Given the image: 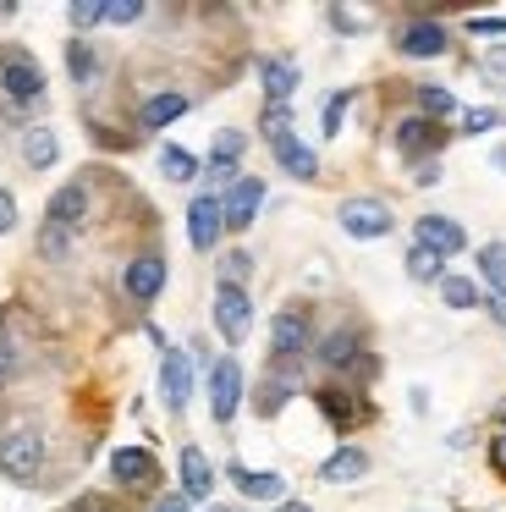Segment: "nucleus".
<instances>
[{
    "label": "nucleus",
    "instance_id": "c03bdc74",
    "mask_svg": "<svg viewBox=\"0 0 506 512\" xmlns=\"http://www.w3.org/2000/svg\"><path fill=\"white\" fill-rule=\"evenodd\" d=\"M330 28H341V34H363V17H352V12H330Z\"/></svg>",
    "mask_w": 506,
    "mask_h": 512
},
{
    "label": "nucleus",
    "instance_id": "423d86ee",
    "mask_svg": "<svg viewBox=\"0 0 506 512\" xmlns=\"http://www.w3.org/2000/svg\"><path fill=\"white\" fill-rule=\"evenodd\" d=\"M215 331L226 347H242L253 331V298L248 287H215Z\"/></svg>",
    "mask_w": 506,
    "mask_h": 512
},
{
    "label": "nucleus",
    "instance_id": "bb28decb",
    "mask_svg": "<svg viewBox=\"0 0 506 512\" xmlns=\"http://www.w3.org/2000/svg\"><path fill=\"white\" fill-rule=\"evenodd\" d=\"M198 171H204V160L187 155L182 144H165V149H160V177H165V182H198Z\"/></svg>",
    "mask_w": 506,
    "mask_h": 512
},
{
    "label": "nucleus",
    "instance_id": "ea45409f",
    "mask_svg": "<svg viewBox=\"0 0 506 512\" xmlns=\"http://www.w3.org/2000/svg\"><path fill=\"white\" fill-rule=\"evenodd\" d=\"M17 375V342H11V325L0 320V386Z\"/></svg>",
    "mask_w": 506,
    "mask_h": 512
},
{
    "label": "nucleus",
    "instance_id": "a18cd8bd",
    "mask_svg": "<svg viewBox=\"0 0 506 512\" xmlns=\"http://www.w3.org/2000/svg\"><path fill=\"white\" fill-rule=\"evenodd\" d=\"M490 468H495V474L506 479V430H501V435H495V441H490Z\"/></svg>",
    "mask_w": 506,
    "mask_h": 512
},
{
    "label": "nucleus",
    "instance_id": "2eb2a0df",
    "mask_svg": "<svg viewBox=\"0 0 506 512\" xmlns=\"http://www.w3.org/2000/svg\"><path fill=\"white\" fill-rule=\"evenodd\" d=\"M220 232H226V210H220V193H198L193 210H187V243H193L198 254H209V248L220 243Z\"/></svg>",
    "mask_w": 506,
    "mask_h": 512
},
{
    "label": "nucleus",
    "instance_id": "4be33fe9",
    "mask_svg": "<svg viewBox=\"0 0 506 512\" xmlns=\"http://www.w3.org/2000/svg\"><path fill=\"white\" fill-rule=\"evenodd\" d=\"M259 83H264V105H292V94H297V61L264 56L259 61Z\"/></svg>",
    "mask_w": 506,
    "mask_h": 512
},
{
    "label": "nucleus",
    "instance_id": "473e14b6",
    "mask_svg": "<svg viewBox=\"0 0 506 512\" xmlns=\"http://www.w3.org/2000/svg\"><path fill=\"white\" fill-rule=\"evenodd\" d=\"M259 127H264V138H270V149L281 144V138H292V105H264Z\"/></svg>",
    "mask_w": 506,
    "mask_h": 512
},
{
    "label": "nucleus",
    "instance_id": "e433bc0d",
    "mask_svg": "<svg viewBox=\"0 0 506 512\" xmlns=\"http://www.w3.org/2000/svg\"><path fill=\"white\" fill-rule=\"evenodd\" d=\"M248 276H253V259L242 254V248H231V254L220 259V287H242Z\"/></svg>",
    "mask_w": 506,
    "mask_h": 512
},
{
    "label": "nucleus",
    "instance_id": "de8ad7c7",
    "mask_svg": "<svg viewBox=\"0 0 506 512\" xmlns=\"http://www.w3.org/2000/svg\"><path fill=\"white\" fill-rule=\"evenodd\" d=\"M275 512H314V507H308V501H281Z\"/></svg>",
    "mask_w": 506,
    "mask_h": 512
},
{
    "label": "nucleus",
    "instance_id": "6e6552de",
    "mask_svg": "<svg viewBox=\"0 0 506 512\" xmlns=\"http://www.w3.org/2000/svg\"><path fill=\"white\" fill-rule=\"evenodd\" d=\"M88 215H94V193H88L83 177H72L66 188H55V199L44 204V221L61 226V232H72V237L88 226Z\"/></svg>",
    "mask_w": 506,
    "mask_h": 512
},
{
    "label": "nucleus",
    "instance_id": "a878e982",
    "mask_svg": "<svg viewBox=\"0 0 506 512\" xmlns=\"http://www.w3.org/2000/svg\"><path fill=\"white\" fill-rule=\"evenodd\" d=\"M413 100H418V116H424V122H446V116H462L457 94L440 89V83H413Z\"/></svg>",
    "mask_w": 506,
    "mask_h": 512
},
{
    "label": "nucleus",
    "instance_id": "393cba45",
    "mask_svg": "<svg viewBox=\"0 0 506 512\" xmlns=\"http://www.w3.org/2000/svg\"><path fill=\"white\" fill-rule=\"evenodd\" d=\"M55 160H61V138H55V127H28V133H22V166L50 171Z\"/></svg>",
    "mask_w": 506,
    "mask_h": 512
},
{
    "label": "nucleus",
    "instance_id": "ddd939ff",
    "mask_svg": "<svg viewBox=\"0 0 506 512\" xmlns=\"http://www.w3.org/2000/svg\"><path fill=\"white\" fill-rule=\"evenodd\" d=\"M165 254H138V259H127V270H121V287H127V298L132 303H154L165 292Z\"/></svg>",
    "mask_w": 506,
    "mask_h": 512
},
{
    "label": "nucleus",
    "instance_id": "412c9836",
    "mask_svg": "<svg viewBox=\"0 0 506 512\" xmlns=\"http://www.w3.org/2000/svg\"><path fill=\"white\" fill-rule=\"evenodd\" d=\"M363 474H369V452H363V446H352V441H341L336 452L319 463V479H325V485H358Z\"/></svg>",
    "mask_w": 506,
    "mask_h": 512
},
{
    "label": "nucleus",
    "instance_id": "49530a36",
    "mask_svg": "<svg viewBox=\"0 0 506 512\" xmlns=\"http://www.w3.org/2000/svg\"><path fill=\"white\" fill-rule=\"evenodd\" d=\"M149 512H187V501H182V496H160Z\"/></svg>",
    "mask_w": 506,
    "mask_h": 512
},
{
    "label": "nucleus",
    "instance_id": "aec40b11",
    "mask_svg": "<svg viewBox=\"0 0 506 512\" xmlns=\"http://www.w3.org/2000/svg\"><path fill=\"white\" fill-rule=\"evenodd\" d=\"M176 468H182V490H176V496H182L187 507H193V501H209V490H215V468H209V457L198 452V446H182Z\"/></svg>",
    "mask_w": 506,
    "mask_h": 512
},
{
    "label": "nucleus",
    "instance_id": "c756f323",
    "mask_svg": "<svg viewBox=\"0 0 506 512\" xmlns=\"http://www.w3.org/2000/svg\"><path fill=\"white\" fill-rule=\"evenodd\" d=\"M407 276H413V281H424V287H440V276H446V259L413 243V248H407Z\"/></svg>",
    "mask_w": 506,
    "mask_h": 512
},
{
    "label": "nucleus",
    "instance_id": "f03ea898",
    "mask_svg": "<svg viewBox=\"0 0 506 512\" xmlns=\"http://www.w3.org/2000/svg\"><path fill=\"white\" fill-rule=\"evenodd\" d=\"M0 100H6V111H33L44 100V72L28 50H6L0 56Z\"/></svg>",
    "mask_w": 506,
    "mask_h": 512
},
{
    "label": "nucleus",
    "instance_id": "9d476101",
    "mask_svg": "<svg viewBox=\"0 0 506 512\" xmlns=\"http://www.w3.org/2000/svg\"><path fill=\"white\" fill-rule=\"evenodd\" d=\"M446 45H451V34H446V23H435V17H413V23L396 28V50H402V56H413V61L446 56Z\"/></svg>",
    "mask_w": 506,
    "mask_h": 512
},
{
    "label": "nucleus",
    "instance_id": "37998d69",
    "mask_svg": "<svg viewBox=\"0 0 506 512\" xmlns=\"http://www.w3.org/2000/svg\"><path fill=\"white\" fill-rule=\"evenodd\" d=\"M484 314L506 331V292H484Z\"/></svg>",
    "mask_w": 506,
    "mask_h": 512
},
{
    "label": "nucleus",
    "instance_id": "dca6fc26",
    "mask_svg": "<svg viewBox=\"0 0 506 512\" xmlns=\"http://www.w3.org/2000/svg\"><path fill=\"white\" fill-rule=\"evenodd\" d=\"M242 149H248V138H242L237 127H220V133H215V144H209V160H204L209 182L231 188V182L242 177Z\"/></svg>",
    "mask_w": 506,
    "mask_h": 512
},
{
    "label": "nucleus",
    "instance_id": "6ab92c4d",
    "mask_svg": "<svg viewBox=\"0 0 506 512\" xmlns=\"http://www.w3.org/2000/svg\"><path fill=\"white\" fill-rule=\"evenodd\" d=\"M187 111H193V100H187V94H176V89H160V94H149V100L138 105V127H143V133H160V127L182 122Z\"/></svg>",
    "mask_w": 506,
    "mask_h": 512
},
{
    "label": "nucleus",
    "instance_id": "c9c22d12",
    "mask_svg": "<svg viewBox=\"0 0 506 512\" xmlns=\"http://www.w3.org/2000/svg\"><path fill=\"white\" fill-rule=\"evenodd\" d=\"M347 105H352V89H336V94L325 100V111H319V127H325V138L341 133V116H347Z\"/></svg>",
    "mask_w": 506,
    "mask_h": 512
},
{
    "label": "nucleus",
    "instance_id": "7ed1b4c3",
    "mask_svg": "<svg viewBox=\"0 0 506 512\" xmlns=\"http://www.w3.org/2000/svg\"><path fill=\"white\" fill-rule=\"evenodd\" d=\"M336 221L347 237H358V243H380V237L396 232V215L385 199H369V193H352V199L336 204Z\"/></svg>",
    "mask_w": 506,
    "mask_h": 512
},
{
    "label": "nucleus",
    "instance_id": "58836bf2",
    "mask_svg": "<svg viewBox=\"0 0 506 512\" xmlns=\"http://www.w3.org/2000/svg\"><path fill=\"white\" fill-rule=\"evenodd\" d=\"M138 17H143V0H105V23L127 28V23H138Z\"/></svg>",
    "mask_w": 506,
    "mask_h": 512
},
{
    "label": "nucleus",
    "instance_id": "f257e3e1",
    "mask_svg": "<svg viewBox=\"0 0 506 512\" xmlns=\"http://www.w3.org/2000/svg\"><path fill=\"white\" fill-rule=\"evenodd\" d=\"M270 358H275V369H297L303 358H314V314H308L303 303L275 309V320H270Z\"/></svg>",
    "mask_w": 506,
    "mask_h": 512
},
{
    "label": "nucleus",
    "instance_id": "7c9ffc66",
    "mask_svg": "<svg viewBox=\"0 0 506 512\" xmlns=\"http://www.w3.org/2000/svg\"><path fill=\"white\" fill-rule=\"evenodd\" d=\"M286 397H292V380H286V375L275 380V375H270V380L259 386V397H253V413H259V419H275V413L286 408Z\"/></svg>",
    "mask_w": 506,
    "mask_h": 512
},
{
    "label": "nucleus",
    "instance_id": "c85d7f7f",
    "mask_svg": "<svg viewBox=\"0 0 506 512\" xmlns=\"http://www.w3.org/2000/svg\"><path fill=\"white\" fill-rule=\"evenodd\" d=\"M440 303H446V309H479L484 303V292H479V281H468V276H440Z\"/></svg>",
    "mask_w": 506,
    "mask_h": 512
},
{
    "label": "nucleus",
    "instance_id": "4468645a",
    "mask_svg": "<svg viewBox=\"0 0 506 512\" xmlns=\"http://www.w3.org/2000/svg\"><path fill=\"white\" fill-rule=\"evenodd\" d=\"M391 144H396V155H407L418 166L424 155H435V149L446 144V127L424 122V116H402V122H396V133H391Z\"/></svg>",
    "mask_w": 506,
    "mask_h": 512
},
{
    "label": "nucleus",
    "instance_id": "20e7f679",
    "mask_svg": "<svg viewBox=\"0 0 506 512\" xmlns=\"http://www.w3.org/2000/svg\"><path fill=\"white\" fill-rule=\"evenodd\" d=\"M314 358L330 369V375H374V358H369V342H363V331H352V325H336V331L325 336V342H314Z\"/></svg>",
    "mask_w": 506,
    "mask_h": 512
},
{
    "label": "nucleus",
    "instance_id": "f3484780",
    "mask_svg": "<svg viewBox=\"0 0 506 512\" xmlns=\"http://www.w3.org/2000/svg\"><path fill=\"white\" fill-rule=\"evenodd\" d=\"M160 391H165V408H171V413L187 408V397H193V358H187V347H165Z\"/></svg>",
    "mask_w": 506,
    "mask_h": 512
},
{
    "label": "nucleus",
    "instance_id": "5701e85b",
    "mask_svg": "<svg viewBox=\"0 0 506 512\" xmlns=\"http://www.w3.org/2000/svg\"><path fill=\"white\" fill-rule=\"evenodd\" d=\"M226 474H231V485H237L248 501H275V507L286 501V479H281V474H270V468L259 474V468H242V463H231Z\"/></svg>",
    "mask_w": 506,
    "mask_h": 512
},
{
    "label": "nucleus",
    "instance_id": "f8f14e48",
    "mask_svg": "<svg viewBox=\"0 0 506 512\" xmlns=\"http://www.w3.org/2000/svg\"><path fill=\"white\" fill-rule=\"evenodd\" d=\"M264 204V177H237L226 193H220V210H226V232H248L253 215Z\"/></svg>",
    "mask_w": 506,
    "mask_h": 512
},
{
    "label": "nucleus",
    "instance_id": "39448f33",
    "mask_svg": "<svg viewBox=\"0 0 506 512\" xmlns=\"http://www.w3.org/2000/svg\"><path fill=\"white\" fill-rule=\"evenodd\" d=\"M44 468V435L39 430H6L0 435V474L11 485H33Z\"/></svg>",
    "mask_w": 506,
    "mask_h": 512
},
{
    "label": "nucleus",
    "instance_id": "79ce46f5",
    "mask_svg": "<svg viewBox=\"0 0 506 512\" xmlns=\"http://www.w3.org/2000/svg\"><path fill=\"white\" fill-rule=\"evenodd\" d=\"M440 177H446V171H440V160H418V166H413V188H435Z\"/></svg>",
    "mask_w": 506,
    "mask_h": 512
},
{
    "label": "nucleus",
    "instance_id": "cd10ccee",
    "mask_svg": "<svg viewBox=\"0 0 506 512\" xmlns=\"http://www.w3.org/2000/svg\"><path fill=\"white\" fill-rule=\"evenodd\" d=\"M66 72H72L77 89H88V83L99 78V50L88 45V39H72V45H66Z\"/></svg>",
    "mask_w": 506,
    "mask_h": 512
},
{
    "label": "nucleus",
    "instance_id": "b1692460",
    "mask_svg": "<svg viewBox=\"0 0 506 512\" xmlns=\"http://www.w3.org/2000/svg\"><path fill=\"white\" fill-rule=\"evenodd\" d=\"M275 166H281L286 177H297V182H319V155H314V149H308L297 133L275 144Z\"/></svg>",
    "mask_w": 506,
    "mask_h": 512
},
{
    "label": "nucleus",
    "instance_id": "4c0bfd02",
    "mask_svg": "<svg viewBox=\"0 0 506 512\" xmlns=\"http://www.w3.org/2000/svg\"><path fill=\"white\" fill-rule=\"evenodd\" d=\"M66 17H72L77 34H83V28H99V23H105V0H77V6H72Z\"/></svg>",
    "mask_w": 506,
    "mask_h": 512
},
{
    "label": "nucleus",
    "instance_id": "0eeeda50",
    "mask_svg": "<svg viewBox=\"0 0 506 512\" xmlns=\"http://www.w3.org/2000/svg\"><path fill=\"white\" fill-rule=\"evenodd\" d=\"M237 408H242V364L226 353V358L209 364V419L231 424V419H237Z\"/></svg>",
    "mask_w": 506,
    "mask_h": 512
},
{
    "label": "nucleus",
    "instance_id": "a211bd4d",
    "mask_svg": "<svg viewBox=\"0 0 506 512\" xmlns=\"http://www.w3.org/2000/svg\"><path fill=\"white\" fill-rule=\"evenodd\" d=\"M314 402H319V413H325V419L336 424L341 435H347L352 424H363V419L374 413L369 402L358 397V391H341V386H319V391H314Z\"/></svg>",
    "mask_w": 506,
    "mask_h": 512
},
{
    "label": "nucleus",
    "instance_id": "f704fd0d",
    "mask_svg": "<svg viewBox=\"0 0 506 512\" xmlns=\"http://www.w3.org/2000/svg\"><path fill=\"white\" fill-rule=\"evenodd\" d=\"M66 254H72V232H61V226H50V221H44V226H39V259L61 265Z\"/></svg>",
    "mask_w": 506,
    "mask_h": 512
},
{
    "label": "nucleus",
    "instance_id": "9b49d317",
    "mask_svg": "<svg viewBox=\"0 0 506 512\" xmlns=\"http://www.w3.org/2000/svg\"><path fill=\"white\" fill-rule=\"evenodd\" d=\"M413 243L429 248V254H440V259H457L462 248H468V232H462V221H451V215H418Z\"/></svg>",
    "mask_w": 506,
    "mask_h": 512
},
{
    "label": "nucleus",
    "instance_id": "a19ab883",
    "mask_svg": "<svg viewBox=\"0 0 506 512\" xmlns=\"http://www.w3.org/2000/svg\"><path fill=\"white\" fill-rule=\"evenodd\" d=\"M6 232H17V193L0 188V237H6Z\"/></svg>",
    "mask_w": 506,
    "mask_h": 512
},
{
    "label": "nucleus",
    "instance_id": "1a4fd4ad",
    "mask_svg": "<svg viewBox=\"0 0 506 512\" xmlns=\"http://www.w3.org/2000/svg\"><path fill=\"white\" fill-rule=\"evenodd\" d=\"M110 479L121 490H154L160 485V463H154L149 446H116L110 452Z\"/></svg>",
    "mask_w": 506,
    "mask_h": 512
},
{
    "label": "nucleus",
    "instance_id": "72a5a7b5",
    "mask_svg": "<svg viewBox=\"0 0 506 512\" xmlns=\"http://www.w3.org/2000/svg\"><path fill=\"white\" fill-rule=\"evenodd\" d=\"M457 127H462V138H484V133H495V127H501V111H490V105H473V111L457 116Z\"/></svg>",
    "mask_w": 506,
    "mask_h": 512
},
{
    "label": "nucleus",
    "instance_id": "2f4dec72",
    "mask_svg": "<svg viewBox=\"0 0 506 512\" xmlns=\"http://www.w3.org/2000/svg\"><path fill=\"white\" fill-rule=\"evenodd\" d=\"M479 276L490 281V292H506V243H484L479 248Z\"/></svg>",
    "mask_w": 506,
    "mask_h": 512
}]
</instances>
